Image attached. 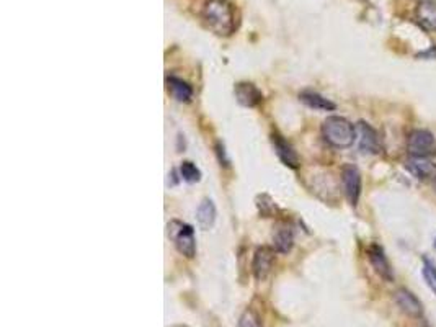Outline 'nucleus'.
<instances>
[{
    "label": "nucleus",
    "instance_id": "nucleus-18",
    "mask_svg": "<svg viewBox=\"0 0 436 327\" xmlns=\"http://www.w3.org/2000/svg\"><path fill=\"white\" fill-rule=\"evenodd\" d=\"M422 275H423L425 284H427L430 290H432L436 295V265L430 262L428 259H423Z\"/></svg>",
    "mask_w": 436,
    "mask_h": 327
},
{
    "label": "nucleus",
    "instance_id": "nucleus-5",
    "mask_svg": "<svg viewBox=\"0 0 436 327\" xmlns=\"http://www.w3.org/2000/svg\"><path fill=\"white\" fill-rule=\"evenodd\" d=\"M343 192L351 207H356L361 195V174L355 165H345L342 169Z\"/></svg>",
    "mask_w": 436,
    "mask_h": 327
},
{
    "label": "nucleus",
    "instance_id": "nucleus-11",
    "mask_svg": "<svg viewBox=\"0 0 436 327\" xmlns=\"http://www.w3.org/2000/svg\"><path fill=\"white\" fill-rule=\"evenodd\" d=\"M415 16L425 30L436 31V0H422L417 5Z\"/></svg>",
    "mask_w": 436,
    "mask_h": 327
},
{
    "label": "nucleus",
    "instance_id": "nucleus-4",
    "mask_svg": "<svg viewBox=\"0 0 436 327\" xmlns=\"http://www.w3.org/2000/svg\"><path fill=\"white\" fill-rule=\"evenodd\" d=\"M407 151L412 157H430L436 154V140L428 130H413L407 137Z\"/></svg>",
    "mask_w": 436,
    "mask_h": 327
},
{
    "label": "nucleus",
    "instance_id": "nucleus-19",
    "mask_svg": "<svg viewBox=\"0 0 436 327\" xmlns=\"http://www.w3.org/2000/svg\"><path fill=\"white\" fill-rule=\"evenodd\" d=\"M180 174L183 177V180L188 182V184H197V182H199V179H201L199 169L193 162H188V160H187V162L182 164Z\"/></svg>",
    "mask_w": 436,
    "mask_h": 327
},
{
    "label": "nucleus",
    "instance_id": "nucleus-14",
    "mask_svg": "<svg viewBox=\"0 0 436 327\" xmlns=\"http://www.w3.org/2000/svg\"><path fill=\"white\" fill-rule=\"evenodd\" d=\"M271 141H273V146H275V151L278 154V157L281 159L284 164L289 165V167H293V169L298 167L299 159H298V154H296L294 149L291 147L289 144L284 141L279 135H273Z\"/></svg>",
    "mask_w": 436,
    "mask_h": 327
},
{
    "label": "nucleus",
    "instance_id": "nucleus-10",
    "mask_svg": "<svg viewBox=\"0 0 436 327\" xmlns=\"http://www.w3.org/2000/svg\"><path fill=\"white\" fill-rule=\"evenodd\" d=\"M368 257H370L373 269L378 271V275L381 276V279L388 280V281L394 280L393 269H390V264H389L388 257H385L383 247H379L378 244H373V246L368 249Z\"/></svg>",
    "mask_w": 436,
    "mask_h": 327
},
{
    "label": "nucleus",
    "instance_id": "nucleus-22",
    "mask_svg": "<svg viewBox=\"0 0 436 327\" xmlns=\"http://www.w3.org/2000/svg\"><path fill=\"white\" fill-rule=\"evenodd\" d=\"M433 184H435V190H436V180H435V182H433Z\"/></svg>",
    "mask_w": 436,
    "mask_h": 327
},
{
    "label": "nucleus",
    "instance_id": "nucleus-23",
    "mask_svg": "<svg viewBox=\"0 0 436 327\" xmlns=\"http://www.w3.org/2000/svg\"><path fill=\"white\" fill-rule=\"evenodd\" d=\"M435 246H436V241H435Z\"/></svg>",
    "mask_w": 436,
    "mask_h": 327
},
{
    "label": "nucleus",
    "instance_id": "nucleus-9",
    "mask_svg": "<svg viewBox=\"0 0 436 327\" xmlns=\"http://www.w3.org/2000/svg\"><path fill=\"white\" fill-rule=\"evenodd\" d=\"M405 167L418 180H436V164L428 157H412L407 160Z\"/></svg>",
    "mask_w": 436,
    "mask_h": 327
},
{
    "label": "nucleus",
    "instance_id": "nucleus-17",
    "mask_svg": "<svg viewBox=\"0 0 436 327\" xmlns=\"http://www.w3.org/2000/svg\"><path fill=\"white\" fill-rule=\"evenodd\" d=\"M301 100L306 105H309L311 108L316 110H323V112H331V110H335V103L331 102V100L318 95L316 92H303L301 93Z\"/></svg>",
    "mask_w": 436,
    "mask_h": 327
},
{
    "label": "nucleus",
    "instance_id": "nucleus-6",
    "mask_svg": "<svg viewBox=\"0 0 436 327\" xmlns=\"http://www.w3.org/2000/svg\"><path fill=\"white\" fill-rule=\"evenodd\" d=\"M356 137L360 151L365 154H379L381 152V140L376 130L371 128L365 121H360L356 125Z\"/></svg>",
    "mask_w": 436,
    "mask_h": 327
},
{
    "label": "nucleus",
    "instance_id": "nucleus-1",
    "mask_svg": "<svg viewBox=\"0 0 436 327\" xmlns=\"http://www.w3.org/2000/svg\"><path fill=\"white\" fill-rule=\"evenodd\" d=\"M201 19L211 31L219 36L232 35L237 28L236 10L227 0H206L201 10Z\"/></svg>",
    "mask_w": 436,
    "mask_h": 327
},
{
    "label": "nucleus",
    "instance_id": "nucleus-2",
    "mask_svg": "<svg viewBox=\"0 0 436 327\" xmlns=\"http://www.w3.org/2000/svg\"><path fill=\"white\" fill-rule=\"evenodd\" d=\"M322 135L331 146L350 147L356 140V128L343 116H328L322 125Z\"/></svg>",
    "mask_w": 436,
    "mask_h": 327
},
{
    "label": "nucleus",
    "instance_id": "nucleus-20",
    "mask_svg": "<svg viewBox=\"0 0 436 327\" xmlns=\"http://www.w3.org/2000/svg\"><path fill=\"white\" fill-rule=\"evenodd\" d=\"M239 327H264V326H261L260 316L256 314L254 309H247V311L240 316Z\"/></svg>",
    "mask_w": 436,
    "mask_h": 327
},
{
    "label": "nucleus",
    "instance_id": "nucleus-7",
    "mask_svg": "<svg viewBox=\"0 0 436 327\" xmlns=\"http://www.w3.org/2000/svg\"><path fill=\"white\" fill-rule=\"evenodd\" d=\"M394 301L402 313H405L410 318H422L423 316V304L412 291L407 288H400L394 293Z\"/></svg>",
    "mask_w": 436,
    "mask_h": 327
},
{
    "label": "nucleus",
    "instance_id": "nucleus-12",
    "mask_svg": "<svg viewBox=\"0 0 436 327\" xmlns=\"http://www.w3.org/2000/svg\"><path fill=\"white\" fill-rule=\"evenodd\" d=\"M234 92H236L237 102L244 107H256L261 102V92L249 82H240L234 88Z\"/></svg>",
    "mask_w": 436,
    "mask_h": 327
},
{
    "label": "nucleus",
    "instance_id": "nucleus-8",
    "mask_svg": "<svg viewBox=\"0 0 436 327\" xmlns=\"http://www.w3.org/2000/svg\"><path fill=\"white\" fill-rule=\"evenodd\" d=\"M275 264V252L268 247H260L256 249L254 256V264H251V270H254L255 279L259 281H264L273 269Z\"/></svg>",
    "mask_w": 436,
    "mask_h": 327
},
{
    "label": "nucleus",
    "instance_id": "nucleus-21",
    "mask_svg": "<svg viewBox=\"0 0 436 327\" xmlns=\"http://www.w3.org/2000/svg\"><path fill=\"white\" fill-rule=\"evenodd\" d=\"M173 327H187V326H173Z\"/></svg>",
    "mask_w": 436,
    "mask_h": 327
},
{
    "label": "nucleus",
    "instance_id": "nucleus-16",
    "mask_svg": "<svg viewBox=\"0 0 436 327\" xmlns=\"http://www.w3.org/2000/svg\"><path fill=\"white\" fill-rule=\"evenodd\" d=\"M197 218H198V223L201 228L204 229H209L212 224H214L216 221V208H214V203L211 202V199H203L201 202V204L198 207V213H197Z\"/></svg>",
    "mask_w": 436,
    "mask_h": 327
},
{
    "label": "nucleus",
    "instance_id": "nucleus-15",
    "mask_svg": "<svg viewBox=\"0 0 436 327\" xmlns=\"http://www.w3.org/2000/svg\"><path fill=\"white\" fill-rule=\"evenodd\" d=\"M167 87H169L172 95L175 97L178 102H190L193 97L192 85H188L185 81L178 79V77H169V79H167Z\"/></svg>",
    "mask_w": 436,
    "mask_h": 327
},
{
    "label": "nucleus",
    "instance_id": "nucleus-3",
    "mask_svg": "<svg viewBox=\"0 0 436 327\" xmlns=\"http://www.w3.org/2000/svg\"><path fill=\"white\" fill-rule=\"evenodd\" d=\"M167 229H169V237L175 244L177 251L188 259L194 257V254H197V241H194V231L192 226L173 219L167 226Z\"/></svg>",
    "mask_w": 436,
    "mask_h": 327
},
{
    "label": "nucleus",
    "instance_id": "nucleus-13",
    "mask_svg": "<svg viewBox=\"0 0 436 327\" xmlns=\"http://www.w3.org/2000/svg\"><path fill=\"white\" fill-rule=\"evenodd\" d=\"M293 229L288 223H279L273 232V247L279 254H288L293 247Z\"/></svg>",
    "mask_w": 436,
    "mask_h": 327
}]
</instances>
